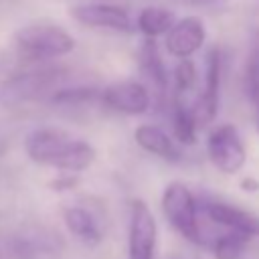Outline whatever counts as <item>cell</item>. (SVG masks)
Instances as JSON below:
<instances>
[{
  "instance_id": "obj_1",
  "label": "cell",
  "mask_w": 259,
  "mask_h": 259,
  "mask_svg": "<svg viewBox=\"0 0 259 259\" xmlns=\"http://www.w3.org/2000/svg\"><path fill=\"white\" fill-rule=\"evenodd\" d=\"M24 148L32 162L53 166L69 174L87 170L95 160V148L89 142L55 127H38L30 132Z\"/></svg>"
},
{
  "instance_id": "obj_2",
  "label": "cell",
  "mask_w": 259,
  "mask_h": 259,
  "mask_svg": "<svg viewBox=\"0 0 259 259\" xmlns=\"http://www.w3.org/2000/svg\"><path fill=\"white\" fill-rule=\"evenodd\" d=\"M14 42L18 53L30 63H49L75 49V38L59 24L34 22L16 30Z\"/></svg>"
},
{
  "instance_id": "obj_3",
  "label": "cell",
  "mask_w": 259,
  "mask_h": 259,
  "mask_svg": "<svg viewBox=\"0 0 259 259\" xmlns=\"http://www.w3.org/2000/svg\"><path fill=\"white\" fill-rule=\"evenodd\" d=\"M162 212L170 227L186 241L194 245H202V229L198 223V204L192 194V190L178 180H172L166 184L162 198H160Z\"/></svg>"
},
{
  "instance_id": "obj_4",
  "label": "cell",
  "mask_w": 259,
  "mask_h": 259,
  "mask_svg": "<svg viewBox=\"0 0 259 259\" xmlns=\"http://www.w3.org/2000/svg\"><path fill=\"white\" fill-rule=\"evenodd\" d=\"M63 77L65 71L55 65H40L36 69L18 73L0 83V103L18 105L22 101L34 99L53 85H57V81H61Z\"/></svg>"
},
{
  "instance_id": "obj_5",
  "label": "cell",
  "mask_w": 259,
  "mask_h": 259,
  "mask_svg": "<svg viewBox=\"0 0 259 259\" xmlns=\"http://www.w3.org/2000/svg\"><path fill=\"white\" fill-rule=\"evenodd\" d=\"M206 156L210 164L223 174L241 172L247 162V150L237 127L231 123L212 127L206 138Z\"/></svg>"
},
{
  "instance_id": "obj_6",
  "label": "cell",
  "mask_w": 259,
  "mask_h": 259,
  "mask_svg": "<svg viewBox=\"0 0 259 259\" xmlns=\"http://www.w3.org/2000/svg\"><path fill=\"white\" fill-rule=\"evenodd\" d=\"M158 223L152 208L136 198L130 202L127 225V259H156Z\"/></svg>"
},
{
  "instance_id": "obj_7",
  "label": "cell",
  "mask_w": 259,
  "mask_h": 259,
  "mask_svg": "<svg viewBox=\"0 0 259 259\" xmlns=\"http://www.w3.org/2000/svg\"><path fill=\"white\" fill-rule=\"evenodd\" d=\"M221 71H223V55L221 49L212 47L206 53V71H204V83L200 95L190 107L196 127H208L217 117L219 95H221Z\"/></svg>"
},
{
  "instance_id": "obj_8",
  "label": "cell",
  "mask_w": 259,
  "mask_h": 259,
  "mask_svg": "<svg viewBox=\"0 0 259 259\" xmlns=\"http://www.w3.org/2000/svg\"><path fill=\"white\" fill-rule=\"evenodd\" d=\"M73 18L89 28H105L115 32H132L134 22L130 14L115 4L105 2H89V4H77L71 8Z\"/></svg>"
},
{
  "instance_id": "obj_9",
  "label": "cell",
  "mask_w": 259,
  "mask_h": 259,
  "mask_svg": "<svg viewBox=\"0 0 259 259\" xmlns=\"http://www.w3.org/2000/svg\"><path fill=\"white\" fill-rule=\"evenodd\" d=\"M101 101L123 115H142L150 107V91L140 81H119L107 85L99 93Z\"/></svg>"
},
{
  "instance_id": "obj_10",
  "label": "cell",
  "mask_w": 259,
  "mask_h": 259,
  "mask_svg": "<svg viewBox=\"0 0 259 259\" xmlns=\"http://www.w3.org/2000/svg\"><path fill=\"white\" fill-rule=\"evenodd\" d=\"M206 40V28L200 18L184 16L172 24V28L164 34V47L172 57L188 59L192 57Z\"/></svg>"
},
{
  "instance_id": "obj_11",
  "label": "cell",
  "mask_w": 259,
  "mask_h": 259,
  "mask_svg": "<svg viewBox=\"0 0 259 259\" xmlns=\"http://www.w3.org/2000/svg\"><path fill=\"white\" fill-rule=\"evenodd\" d=\"M202 210L214 225L225 227L229 233H237L247 239L259 237V214L251 210L227 202H206Z\"/></svg>"
},
{
  "instance_id": "obj_12",
  "label": "cell",
  "mask_w": 259,
  "mask_h": 259,
  "mask_svg": "<svg viewBox=\"0 0 259 259\" xmlns=\"http://www.w3.org/2000/svg\"><path fill=\"white\" fill-rule=\"evenodd\" d=\"M134 140L144 152H148L152 156H158L166 162H178L180 160V150L176 148L172 138L158 125H150V123L138 125L134 132Z\"/></svg>"
},
{
  "instance_id": "obj_13",
  "label": "cell",
  "mask_w": 259,
  "mask_h": 259,
  "mask_svg": "<svg viewBox=\"0 0 259 259\" xmlns=\"http://www.w3.org/2000/svg\"><path fill=\"white\" fill-rule=\"evenodd\" d=\"M138 65H140L142 77L156 89L158 95H164V91L168 87V79H166V69H164V61H162L158 42L154 38H144V42L140 45Z\"/></svg>"
},
{
  "instance_id": "obj_14",
  "label": "cell",
  "mask_w": 259,
  "mask_h": 259,
  "mask_svg": "<svg viewBox=\"0 0 259 259\" xmlns=\"http://www.w3.org/2000/svg\"><path fill=\"white\" fill-rule=\"evenodd\" d=\"M65 227L73 237L83 241L85 245H97L101 241V229L95 221V217L83 208V206H67L63 210Z\"/></svg>"
},
{
  "instance_id": "obj_15",
  "label": "cell",
  "mask_w": 259,
  "mask_h": 259,
  "mask_svg": "<svg viewBox=\"0 0 259 259\" xmlns=\"http://www.w3.org/2000/svg\"><path fill=\"white\" fill-rule=\"evenodd\" d=\"M174 22L176 20H174V12L172 10L162 8V6H148V8L140 10L136 26L146 38H154L156 40L158 36L166 34L172 28Z\"/></svg>"
},
{
  "instance_id": "obj_16",
  "label": "cell",
  "mask_w": 259,
  "mask_h": 259,
  "mask_svg": "<svg viewBox=\"0 0 259 259\" xmlns=\"http://www.w3.org/2000/svg\"><path fill=\"white\" fill-rule=\"evenodd\" d=\"M172 130H174V138L184 144L190 146L196 142V121L194 115L190 111V107L184 103V99L176 97L174 99V109H172Z\"/></svg>"
},
{
  "instance_id": "obj_17",
  "label": "cell",
  "mask_w": 259,
  "mask_h": 259,
  "mask_svg": "<svg viewBox=\"0 0 259 259\" xmlns=\"http://www.w3.org/2000/svg\"><path fill=\"white\" fill-rule=\"evenodd\" d=\"M245 91L253 103L259 101V28L253 32L247 65H245Z\"/></svg>"
},
{
  "instance_id": "obj_18",
  "label": "cell",
  "mask_w": 259,
  "mask_h": 259,
  "mask_svg": "<svg viewBox=\"0 0 259 259\" xmlns=\"http://www.w3.org/2000/svg\"><path fill=\"white\" fill-rule=\"evenodd\" d=\"M247 237L237 233H225L221 235L212 245L214 259H243L247 249Z\"/></svg>"
},
{
  "instance_id": "obj_19",
  "label": "cell",
  "mask_w": 259,
  "mask_h": 259,
  "mask_svg": "<svg viewBox=\"0 0 259 259\" xmlns=\"http://www.w3.org/2000/svg\"><path fill=\"white\" fill-rule=\"evenodd\" d=\"M99 93L101 91L97 87H89V85L63 87L53 93V103L55 105H81V103H89V101L97 99Z\"/></svg>"
},
{
  "instance_id": "obj_20",
  "label": "cell",
  "mask_w": 259,
  "mask_h": 259,
  "mask_svg": "<svg viewBox=\"0 0 259 259\" xmlns=\"http://www.w3.org/2000/svg\"><path fill=\"white\" fill-rule=\"evenodd\" d=\"M174 79H176V97H184V93H188L194 85H196V69L188 59H182L174 71Z\"/></svg>"
},
{
  "instance_id": "obj_21",
  "label": "cell",
  "mask_w": 259,
  "mask_h": 259,
  "mask_svg": "<svg viewBox=\"0 0 259 259\" xmlns=\"http://www.w3.org/2000/svg\"><path fill=\"white\" fill-rule=\"evenodd\" d=\"M77 184V178L71 174V176H63V178H59V180H55L51 186L55 188V190H69V188H73Z\"/></svg>"
},
{
  "instance_id": "obj_22",
  "label": "cell",
  "mask_w": 259,
  "mask_h": 259,
  "mask_svg": "<svg viewBox=\"0 0 259 259\" xmlns=\"http://www.w3.org/2000/svg\"><path fill=\"white\" fill-rule=\"evenodd\" d=\"M241 188L247 190V192H257L259 190V180H255V178H243L241 180Z\"/></svg>"
},
{
  "instance_id": "obj_23",
  "label": "cell",
  "mask_w": 259,
  "mask_h": 259,
  "mask_svg": "<svg viewBox=\"0 0 259 259\" xmlns=\"http://www.w3.org/2000/svg\"><path fill=\"white\" fill-rule=\"evenodd\" d=\"M257 105H259V101H257ZM257 130H259V113H257Z\"/></svg>"
}]
</instances>
